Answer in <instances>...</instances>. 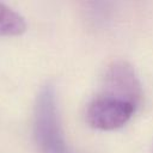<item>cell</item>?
<instances>
[{"mask_svg":"<svg viewBox=\"0 0 153 153\" xmlns=\"http://www.w3.org/2000/svg\"><path fill=\"white\" fill-rule=\"evenodd\" d=\"M33 136L42 153H72L60 123L55 88L51 84L41 87L35 104Z\"/></svg>","mask_w":153,"mask_h":153,"instance_id":"obj_1","label":"cell"},{"mask_svg":"<svg viewBox=\"0 0 153 153\" xmlns=\"http://www.w3.org/2000/svg\"><path fill=\"white\" fill-rule=\"evenodd\" d=\"M137 106L129 99L100 91L86 109V122L98 130H115L131 118Z\"/></svg>","mask_w":153,"mask_h":153,"instance_id":"obj_2","label":"cell"},{"mask_svg":"<svg viewBox=\"0 0 153 153\" xmlns=\"http://www.w3.org/2000/svg\"><path fill=\"white\" fill-rule=\"evenodd\" d=\"M102 91L123 97L137 105L142 98V87L134 68L122 60L115 61L108 67L103 78Z\"/></svg>","mask_w":153,"mask_h":153,"instance_id":"obj_3","label":"cell"},{"mask_svg":"<svg viewBox=\"0 0 153 153\" xmlns=\"http://www.w3.org/2000/svg\"><path fill=\"white\" fill-rule=\"evenodd\" d=\"M26 30V23L24 18L8 7L0 2V36H18Z\"/></svg>","mask_w":153,"mask_h":153,"instance_id":"obj_4","label":"cell"}]
</instances>
